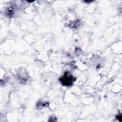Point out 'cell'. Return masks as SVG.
I'll return each mask as SVG.
<instances>
[{"label": "cell", "mask_w": 122, "mask_h": 122, "mask_svg": "<svg viewBox=\"0 0 122 122\" xmlns=\"http://www.w3.org/2000/svg\"><path fill=\"white\" fill-rule=\"evenodd\" d=\"M75 80L76 78L69 71H66L64 75L59 79L60 81L63 85L67 86L71 85Z\"/></svg>", "instance_id": "obj_1"}]
</instances>
